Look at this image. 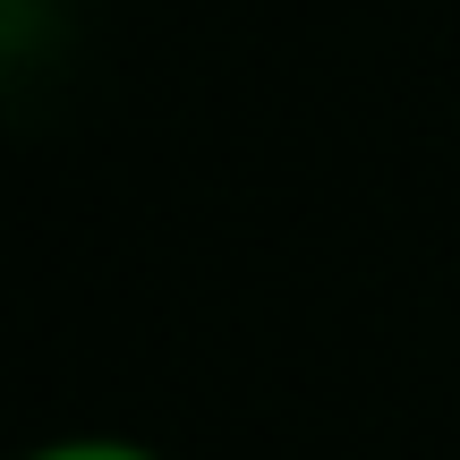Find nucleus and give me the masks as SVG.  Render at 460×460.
I'll return each mask as SVG.
<instances>
[{"instance_id": "f257e3e1", "label": "nucleus", "mask_w": 460, "mask_h": 460, "mask_svg": "<svg viewBox=\"0 0 460 460\" xmlns=\"http://www.w3.org/2000/svg\"><path fill=\"white\" fill-rule=\"evenodd\" d=\"M26 460H154L146 444H119V435H68V444H43Z\"/></svg>"}]
</instances>
